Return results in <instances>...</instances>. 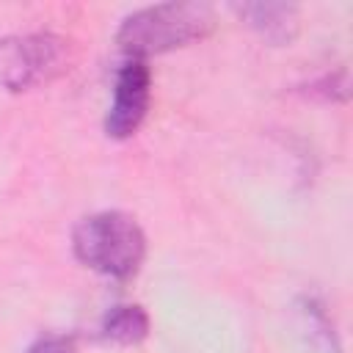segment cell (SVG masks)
I'll return each instance as SVG.
<instances>
[{"instance_id":"52a82bcc","label":"cell","mask_w":353,"mask_h":353,"mask_svg":"<svg viewBox=\"0 0 353 353\" xmlns=\"http://www.w3.org/2000/svg\"><path fill=\"white\" fill-rule=\"evenodd\" d=\"M25 353H77L74 347V339L72 336H63V334H44L39 339H33Z\"/></svg>"},{"instance_id":"6da1fadb","label":"cell","mask_w":353,"mask_h":353,"mask_svg":"<svg viewBox=\"0 0 353 353\" xmlns=\"http://www.w3.org/2000/svg\"><path fill=\"white\" fill-rule=\"evenodd\" d=\"M72 251L85 268L124 281L143 265L146 234L132 215L121 210H102L77 221L72 229Z\"/></svg>"},{"instance_id":"3957f363","label":"cell","mask_w":353,"mask_h":353,"mask_svg":"<svg viewBox=\"0 0 353 353\" xmlns=\"http://www.w3.org/2000/svg\"><path fill=\"white\" fill-rule=\"evenodd\" d=\"M63 69V39L55 33H25L0 39V85L25 91L52 80Z\"/></svg>"},{"instance_id":"8992f818","label":"cell","mask_w":353,"mask_h":353,"mask_svg":"<svg viewBox=\"0 0 353 353\" xmlns=\"http://www.w3.org/2000/svg\"><path fill=\"white\" fill-rule=\"evenodd\" d=\"M149 334V314L138 303H116L99 320V336L113 345H138Z\"/></svg>"},{"instance_id":"5b68a950","label":"cell","mask_w":353,"mask_h":353,"mask_svg":"<svg viewBox=\"0 0 353 353\" xmlns=\"http://www.w3.org/2000/svg\"><path fill=\"white\" fill-rule=\"evenodd\" d=\"M232 8L273 47L290 44L298 33V6L292 3H243Z\"/></svg>"},{"instance_id":"277c9868","label":"cell","mask_w":353,"mask_h":353,"mask_svg":"<svg viewBox=\"0 0 353 353\" xmlns=\"http://www.w3.org/2000/svg\"><path fill=\"white\" fill-rule=\"evenodd\" d=\"M152 99V72L146 61L127 58L113 80V99L105 113V135L124 141L138 132L149 113Z\"/></svg>"},{"instance_id":"7a4b0ae2","label":"cell","mask_w":353,"mask_h":353,"mask_svg":"<svg viewBox=\"0 0 353 353\" xmlns=\"http://www.w3.org/2000/svg\"><path fill=\"white\" fill-rule=\"evenodd\" d=\"M212 25L215 14L204 3H157L127 14L116 30V41L127 58L146 61L149 55L204 39Z\"/></svg>"}]
</instances>
